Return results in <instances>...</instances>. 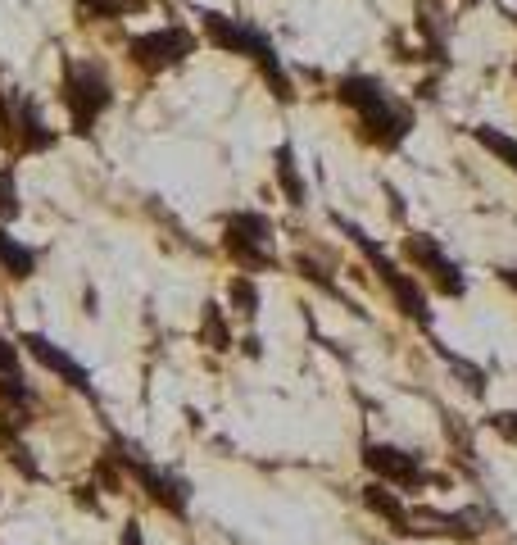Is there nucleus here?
I'll list each match as a JSON object with an SVG mask.
<instances>
[{
    "instance_id": "f257e3e1",
    "label": "nucleus",
    "mask_w": 517,
    "mask_h": 545,
    "mask_svg": "<svg viewBox=\"0 0 517 545\" xmlns=\"http://www.w3.org/2000/svg\"><path fill=\"white\" fill-rule=\"evenodd\" d=\"M196 19H200V32H205L209 46L223 50V55H241V60H250L254 69H259V78L273 87V96L282 100V105H291L295 100L291 69H286V60L277 55V46H273L268 32H259L245 19H232V14H223V10H196Z\"/></svg>"
},
{
    "instance_id": "f03ea898",
    "label": "nucleus",
    "mask_w": 517,
    "mask_h": 545,
    "mask_svg": "<svg viewBox=\"0 0 517 545\" xmlns=\"http://www.w3.org/2000/svg\"><path fill=\"white\" fill-rule=\"evenodd\" d=\"M336 96L359 114V128L372 146L395 150L404 146V137L413 132V105H404L400 96H391V87L381 78H368V73H345L336 82Z\"/></svg>"
},
{
    "instance_id": "7ed1b4c3",
    "label": "nucleus",
    "mask_w": 517,
    "mask_h": 545,
    "mask_svg": "<svg viewBox=\"0 0 517 545\" xmlns=\"http://www.w3.org/2000/svg\"><path fill=\"white\" fill-rule=\"evenodd\" d=\"M59 100L69 109V123L78 137H91L96 123L105 119V109L114 105V82L96 60H78L64 55V78H59Z\"/></svg>"
},
{
    "instance_id": "20e7f679",
    "label": "nucleus",
    "mask_w": 517,
    "mask_h": 545,
    "mask_svg": "<svg viewBox=\"0 0 517 545\" xmlns=\"http://www.w3.org/2000/svg\"><path fill=\"white\" fill-rule=\"evenodd\" d=\"M332 223L345 232V237L354 241V246H359V255L372 264L377 282H381L386 291H391V300L400 305V314H404V318H413V323H422V327H431V305H427V296H422V282H418V278H409V273H404V268L395 264V259L386 255V250H381L377 241H372L368 232L359 228V223H350L345 214H332Z\"/></svg>"
},
{
    "instance_id": "39448f33",
    "label": "nucleus",
    "mask_w": 517,
    "mask_h": 545,
    "mask_svg": "<svg viewBox=\"0 0 517 545\" xmlns=\"http://www.w3.org/2000/svg\"><path fill=\"white\" fill-rule=\"evenodd\" d=\"M114 459L127 468V477H132V482H137L159 509H168L173 518H186L191 486H186L182 477H173V473H164L159 464H150L146 450H141L137 441H127V436H114Z\"/></svg>"
},
{
    "instance_id": "423d86ee",
    "label": "nucleus",
    "mask_w": 517,
    "mask_h": 545,
    "mask_svg": "<svg viewBox=\"0 0 517 545\" xmlns=\"http://www.w3.org/2000/svg\"><path fill=\"white\" fill-rule=\"evenodd\" d=\"M268 237H273V218L259 214V209L227 214V223H223L227 255L241 264V273H268V268H277V259L268 255Z\"/></svg>"
},
{
    "instance_id": "0eeeda50",
    "label": "nucleus",
    "mask_w": 517,
    "mask_h": 545,
    "mask_svg": "<svg viewBox=\"0 0 517 545\" xmlns=\"http://www.w3.org/2000/svg\"><path fill=\"white\" fill-rule=\"evenodd\" d=\"M196 50V37H191V28H182V23H168V28H150L141 32V37L127 41V60L137 64L141 73H168L177 69V64L186 60Z\"/></svg>"
},
{
    "instance_id": "6e6552de",
    "label": "nucleus",
    "mask_w": 517,
    "mask_h": 545,
    "mask_svg": "<svg viewBox=\"0 0 517 545\" xmlns=\"http://www.w3.org/2000/svg\"><path fill=\"white\" fill-rule=\"evenodd\" d=\"M363 464H368V473L377 477V482L400 486V491H418V486L431 482L418 455H409V450H400V446H386V441H368V446H363Z\"/></svg>"
},
{
    "instance_id": "1a4fd4ad",
    "label": "nucleus",
    "mask_w": 517,
    "mask_h": 545,
    "mask_svg": "<svg viewBox=\"0 0 517 545\" xmlns=\"http://www.w3.org/2000/svg\"><path fill=\"white\" fill-rule=\"evenodd\" d=\"M404 255H409L431 282H436L440 296H449V300L468 296V278H463V268L454 264L445 250H440L436 237H404Z\"/></svg>"
},
{
    "instance_id": "9d476101",
    "label": "nucleus",
    "mask_w": 517,
    "mask_h": 545,
    "mask_svg": "<svg viewBox=\"0 0 517 545\" xmlns=\"http://www.w3.org/2000/svg\"><path fill=\"white\" fill-rule=\"evenodd\" d=\"M19 346L28 350V355L37 359L41 368H50V373H59V377H64V382H69L73 391H82V396H91V373L78 364V359L69 355V350H59L55 341H50V337H41V332H23V337H19Z\"/></svg>"
},
{
    "instance_id": "9b49d317",
    "label": "nucleus",
    "mask_w": 517,
    "mask_h": 545,
    "mask_svg": "<svg viewBox=\"0 0 517 545\" xmlns=\"http://www.w3.org/2000/svg\"><path fill=\"white\" fill-rule=\"evenodd\" d=\"M10 105H14V137H19V150H23V155H41V150L55 146L59 132L46 128L37 100L23 96V91H10Z\"/></svg>"
},
{
    "instance_id": "f8f14e48",
    "label": "nucleus",
    "mask_w": 517,
    "mask_h": 545,
    "mask_svg": "<svg viewBox=\"0 0 517 545\" xmlns=\"http://www.w3.org/2000/svg\"><path fill=\"white\" fill-rule=\"evenodd\" d=\"M418 32H422V50L427 60L445 64V50H449V19L436 0H418Z\"/></svg>"
},
{
    "instance_id": "ddd939ff",
    "label": "nucleus",
    "mask_w": 517,
    "mask_h": 545,
    "mask_svg": "<svg viewBox=\"0 0 517 545\" xmlns=\"http://www.w3.org/2000/svg\"><path fill=\"white\" fill-rule=\"evenodd\" d=\"M363 505H368L377 518H386L395 532H404V536L413 532V514L404 509V500L395 496V491H386V482H368V486H363Z\"/></svg>"
},
{
    "instance_id": "4468645a",
    "label": "nucleus",
    "mask_w": 517,
    "mask_h": 545,
    "mask_svg": "<svg viewBox=\"0 0 517 545\" xmlns=\"http://www.w3.org/2000/svg\"><path fill=\"white\" fill-rule=\"evenodd\" d=\"M0 268L10 273V278H32L37 273V250L32 246H23L19 237H10V232L0 228Z\"/></svg>"
},
{
    "instance_id": "2eb2a0df",
    "label": "nucleus",
    "mask_w": 517,
    "mask_h": 545,
    "mask_svg": "<svg viewBox=\"0 0 517 545\" xmlns=\"http://www.w3.org/2000/svg\"><path fill=\"white\" fill-rule=\"evenodd\" d=\"M273 164H277V182H282L286 200H291L295 209H300V205H309V187H304V178H300V164H295V150H291V146H277Z\"/></svg>"
},
{
    "instance_id": "dca6fc26",
    "label": "nucleus",
    "mask_w": 517,
    "mask_h": 545,
    "mask_svg": "<svg viewBox=\"0 0 517 545\" xmlns=\"http://www.w3.org/2000/svg\"><path fill=\"white\" fill-rule=\"evenodd\" d=\"M472 141H477L481 150H490L499 164H508V169L517 173V137H508V132L490 128V123H477V128H472Z\"/></svg>"
},
{
    "instance_id": "f3484780",
    "label": "nucleus",
    "mask_w": 517,
    "mask_h": 545,
    "mask_svg": "<svg viewBox=\"0 0 517 545\" xmlns=\"http://www.w3.org/2000/svg\"><path fill=\"white\" fill-rule=\"evenodd\" d=\"M200 341L209 350H232V332H227V318H223V305H205V318H200Z\"/></svg>"
},
{
    "instance_id": "a211bd4d",
    "label": "nucleus",
    "mask_w": 517,
    "mask_h": 545,
    "mask_svg": "<svg viewBox=\"0 0 517 545\" xmlns=\"http://www.w3.org/2000/svg\"><path fill=\"white\" fill-rule=\"evenodd\" d=\"M23 214V200H19V178H14V164L0 169V218L10 223V218Z\"/></svg>"
},
{
    "instance_id": "6ab92c4d",
    "label": "nucleus",
    "mask_w": 517,
    "mask_h": 545,
    "mask_svg": "<svg viewBox=\"0 0 517 545\" xmlns=\"http://www.w3.org/2000/svg\"><path fill=\"white\" fill-rule=\"evenodd\" d=\"M32 400L37 396H32V387L23 377H0V405L5 409H19L23 414V409H32Z\"/></svg>"
},
{
    "instance_id": "aec40b11",
    "label": "nucleus",
    "mask_w": 517,
    "mask_h": 545,
    "mask_svg": "<svg viewBox=\"0 0 517 545\" xmlns=\"http://www.w3.org/2000/svg\"><path fill=\"white\" fill-rule=\"evenodd\" d=\"M232 309H241L245 318L259 314V287H254V278H232Z\"/></svg>"
},
{
    "instance_id": "412c9836",
    "label": "nucleus",
    "mask_w": 517,
    "mask_h": 545,
    "mask_svg": "<svg viewBox=\"0 0 517 545\" xmlns=\"http://www.w3.org/2000/svg\"><path fill=\"white\" fill-rule=\"evenodd\" d=\"M137 0H78V10L91 14V19H123Z\"/></svg>"
},
{
    "instance_id": "4be33fe9",
    "label": "nucleus",
    "mask_w": 517,
    "mask_h": 545,
    "mask_svg": "<svg viewBox=\"0 0 517 545\" xmlns=\"http://www.w3.org/2000/svg\"><path fill=\"white\" fill-rule=\"evenodd\" d=\"M445 359H449V364H454V373H463V377H468V391H472V396H486V373H481V368H472L468 359H454V355H449V350H445Z\"/></svg>"
},
{
    "instance_id": "5701e85b",
    "label": "nucleus",
    "mask_w": 517,
    "mask_h": 545,
    "mask_svg": "<svg viewBox=\"0 0 517 545\" xmlns=\"http://www.w3.org/2000/svg\"><path fill=\"white\" fill-rule=\"evenodd\" d=\"M490 427H495V436H504L508 446H517V409H499V414H490Z\"/></svg>"
},
{
    "instance_id": "b1692460",
    "label": "nucleus",
    "mask_w": 517,
    "mask_h": 545,
    "mask_svg": "<svg viewBox=\"0 0 517 545\" xmlns=\"http://www.w3.org/2000/svg\"><path fill=\"white\" fill-rule=\"evenodd\" d=\"M0 377H19V346L10 337H0Z\"/></svg>"
},
{
    "instance_id": "393cba45",
    "label": "nucleus",
    "mask_w": 517,
    "mask_h": 545,
    "mask_svg": "<svg viewBox=\"0 0 517 545\" xmlns=\"http://www.w3.org/2000/svg\"><path fill=\"white\" fill-rule=\"evenodd\" d=\"M123 545H146V536H141V523H127V527H123Z\"/></svg>"
},
{
    "instance_id": "a878e982",
    "label": "nucleus",
    "mask_w": 517,
    "mask_h": 545,
    "mask_svg": "<svg viewBox=\"0 0 517 545\" xmlns=\"http://www.w3.org/2000/svg\"><path fill=\"white\" fill-rule=\"evenodd\" d=\"M499 282H504V287H513V291H517V268H499Z\"/></svg>"
},
{
    "instance_id": "bb28decb",
    "label": "nucleus",
    "mask_w": 517,
    "mask_h": 545,
    "mask_svg": "<svg viewBox=\"0 0 517 545\" xmlns=\"http://www.w3.org/2000/svg\"><path fill=\"white\" fill-rule=\"evenodd\" d=\"M463 5H468V10H472V5H481V0H463Z\"/></svg>"
},
{
    "instance_id": "cd10ccee",
    "label": "nucleus",
    "mask_w": 517,
    "mask_h": 545,
    "mask_svg": "<svg viewBox=\"0 0 517 545\" xmlns=\"http://www.w3.org/2000/svg\"><path fill=\"white\" fill-rule=\"evenodd\" d=\"M513 73H517V64H513Z\"/></svg>"
}]
</instances>
